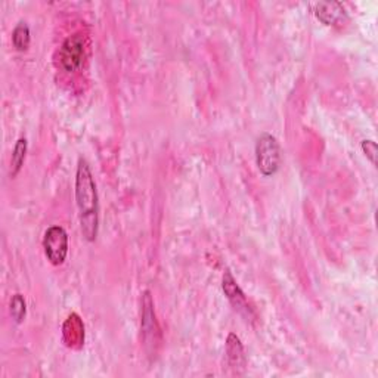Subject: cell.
<instances>
[{
    "mask_svg": "<svg viewBox=\"0 0 378 378\" xmlns=\"http://www.w3.org/2000/svg\"><path fill=\"white\" fill-rule=\"evenodd\" d=\"M30 27L25 21H19L12 32V43L18 52H25L30 46Z\"/></svg>",
    "mask_w": 378,
    "mask_h": 378,
    "instance_id": "30bf717a",
    "label": "cell"
},
{
    "mask_svg": "<svg viewBox=\"0 0 378 378\" xmlns=\"http://www.w3.org/2000/svg\"><path fill=\"white\" fill-rule=\"evenodd\" d=\"M43 248L47 260L54 266L62 265L69 255V235L62 226H51L45 232Z\"/></svg>",
    "mask_w": 378,
    "mask_h": 378,
    "instance_id": "3957f363",
    "label": "cell"
},
{
    "mask_svg": "<svg viewBox=\"0 0 378 378\" xmlns=\"http://www.w3.org/2000/svg\"><path fill=\"white\" fill-rule=\"evenodd\" d=\"M142 334H143V342L145 346L150 349V353H155L157 351V346L160 343V327L157 322V318H155V310H154V302L150 292H145L142 296Z\"/></svg>",
    "mask_w": 378,
    "mask_h": 378,
    "instance_id": "277c9868",
    "label": "cell"
},
{
    "mask_svg": "<svg viewBox=\"0 0 378 378\" xmlns=\"http://www.w3.org/2000/svg\"><path fill=\"white\" fill-rule=\"evenodd\" d=\"M60 60L62 69L67 73H74L82 67L84 60V37L80 33H75L65 38L62 43Z\"/></svg>",
    "mask_w": 378,
    "mask_h": 378,
    "instance_id": "5b68a950",
    "label": "cell"
},
{
    "mask_svg": "<svg viewBox=\"0 0 378 378\" xmlns=\"http://www.w3.org/2000/svg\"><path fill=\"white\" fill-rule=\"evenodd\" d=\"M315 15L325 25H334L346 18V11L338 2H319L315 5Z\"/></svg>",
    "mask_w": 378,
    "mask_h": 378,
    "instance_id": "52a82bcc",
    "label": "cell"
},
{
    "mask_svg": "<svg viewBox=\"0 0 378 378\" xmlns=\"http://www.w3.org/2000/svg\"><path fill=\"white\" fill-rule=\"evenodd\" d=\"M361 148H362L364 154L366 155V158L371 161L373 166H377V155H378L377 143L373 139H365L361 143Z\"/></svg>",
    "mask_w": 378,
    "mask_h": 378,
    "instance_id": "4fadbf2b",
    "label": "cell"
},
{
    "mask_svg": "<svg viewBox=\"0 0 378 378\" xmlns=\"http://www.w3.org/2000/svg\"><path fill=\"white\" fill-rule=\"evenodd\" d=\"M65 340V344L73 349H79L82 347L83 342H84V327L80 316L77 314H73L67 319L64 324V338L69 337Z\"/></svg>",
    "mask_w": 378,
    "mask_h": 378,
    "instance_id": "ba28073f",
    "label": "cell"
},
{
    "mask_svg": "<svg viewBox=\"0 0 378 378\" xmlns=\"http://www.w3.org/2000/svg\"><path fill=\"white\" fill-rule=\"evenodd\" d=\"M27 148L28 143L25 138H19L15 143V148L12 152V158H11V176L15 178L19 173V170L23 169V164L25 161V155H27Z\"/></svg>",
    "mask_w": 378,
    "mask_h": 378,
    "instance_id": "8fae6325",
    "label": "cell"
},
{
    "mask_svg": "<svg viewBox=\"0 0 378 378\" xmlns=\"http://www.w3.org/2000/svg\"><path fill=\"white\" fill-rule=\"evenodd\" d=\"M9 310H11V316L16 324H21L27 314V306L23 294H14L11 298V305H9Z\"/></svg>",
    "mask_w": 378,
    "mask_h": 378,
    "instance_id": "7c38bea8",
    "label": "cell"
},
{
    "mask_svg": "<svg viewBox=\"0 0 378 378\" xmlns=\"http://www.w3.org/2000/svg\"><path fill=\"white\" fill-rule=\"evenodd\" d=\"M256 164L263 176H274L281 166V147L274 134L261 133L256 142Z\"/></svg>",
    "mask_w": 378,
    "mask_h": 378,
    "instance_id": "7a4b0ae2",
    "label": "cell"
},
{
    "mask_svg": "<svg viewBox=\"0 0 378 378\" xmlns=\"http://www.w3.org/2000/svg\"><path fill=\"white\" fill-rule=\"evenodd\" d=\"M75 202L79 209L82 234L86 241L93 242L99 228V200L89 163L79 160L75 173Z\"/></svg>",
    "mask_w": 378,
    "mask_h": 378,
    "instance_id": "6da1fadb",
    "label": "cell"
},
{
    "mask_svg": "<svg viewBox=\"0 0 378 378\" xmlns=\"http://www.w3.org/2000/svg\"><path fill=\"white\" fill-rule=\"evenodd\" d=\"M222 288H224V293L229 300L232 307H234L242 318H246L247 321H253L255 319L253 309H251V306L248 305L246 294L242 293V290L237 284L234 275H232L229 270H226L224 278H222Z\"/></svg>",
    "mask_w": 378,
    "mask_h": 378,
    "instance_id": "8992f818",
    "label": "cell"
},
{
    "mask_svg": "<svg viewBox=\"0 0 378 378\" xmlns=\"http://www.w3.org/2000/svg\"><path fill=\"white\" fill-rule=\"evenodd\" d=\"M226 357L229 365L234 368L238 373V370H244L246 366V355L244 349H242L239 337L235 334H229L226 340Z\"/></svg>",
    "mask_w": 378,
    "mask_h": 378,
    "instance_id": "9c48e42d",
    "label": "cell"
}]
</instances>
